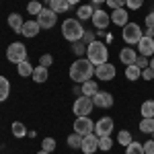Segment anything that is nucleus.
<instances>
[{"label":"nucleus","mask_w":154,"mask_h":154,"mask_svg":"<svg viewBox=\"0 0 154 154\" xmlns=\"http://www.w3.org/2000/svg\"><path fill=\"white\" fill-rule=\"evenodd\" d=\"M78 21H86V19H93V14H95V8L91 6V4H82L80 8H78Z\"/></svg>","instance_id":"393cba45"},{"label":"nucleus","mask_w":154,"mask_h":154,"mask_svg":"<svg viewBox=\"0 0 154 154\" xmlns=\"http://www.w3.org/2000/svg\"><path fill=\"white\" fill-rule=\"evenodd\" d=\"M54 64V58H51V54H43L41 58H39V66H43V68H49Z\"/></svg>","instance_id":"4c0bfd02"},{"label":"nucleus","mask_w":154,"mask_h":154,"mask_svg":"<svg viewBox=\"0 0 154 154\" xmlns=\"http://www.w3.org/2000/svg\"><path fill=\"white\" fill-rule=\"evenodd\" d=\"M144 152L146 154H154V140H148V142H142Z\"/></svg>","instance_id":"79ce46f5"},{"label":"nucleus","mask_w":154,"mask_h":154,"mask_svg":"<svg viewBox=\"0 0 154 154\" xmlns=\"http://www.w3.org/2000/svg\"><path fill=\"white\" fill-rule=\"evenodd\" d=\"M144 2L146 0H125V6L130 8V11H138V8H142Z\"/></svg>","instance_id":"e433bc0d"},{"label":"nucleus","mask_w":154,"mask_h":154,"mask_svg":"<svg viewBox=\"0 0 154 154\" xmlns=\"http://www.w3.org/2000/svg\"><path fill=\"white\" fill-rule=\"evenodd\" d=\"M80 150L84 154H95L99 150V136L97 134H88V136H82V146Z\"/></svg>","instance_id":"f8f14e48"},{"label":"nucleus","mask_w":154,"mask_h":154,"mask_svg":"<svg viewBox=\"0 0 154 154\" xmlns=\"http://www.w3.org/2000/svg\"><path fill=\"white\" fill-rule=\"evenodd\" d=\"M72 45H74V54H76V56H78V58H82L84 54H86V43H84L82 39H80V41H74V43H72Z\"/></svg>","instance_id":"72a5a7b5"},{"label":"nucleus","mask_w":154,"mask_h":154,"mask_svg":"<svg viewBox=\"0 0 154 154\" xmlns=\"http://www.w3.org/2000/svg\"><path fill=\"white\" fill-rule=\"evenodd\" d=\"M138 51H140V56L152 58L154 56V37H146L144 35L142 39L138 41Z\"/></svg>","instance_id":"4468645a"},{"label":"nucleus","mask_w":154,"mask_h":154,"mask_svg":"<svg viewBox=\"0 0 154 154\" xmlns=\"http://www.w3.org/2000/svg\"><path fill=\"white\" fill-rule=\"evenodd\" d=\"M48 2H51V0H48Z\"/></svg>","instance_id":"3c124183"},{"label":"nucleus","mask_w":154,"mask_h":154,"mask_svg":"<svg viewBox=\"0 0 154 154\" xmlns=\"http://www.w3.org/2000/svg\"><path fill=\"white\" fill-rule=\"evenodd\" d=\"M105 4L111 11H117V8H125V0H105Z\"/></svg>","instance_id":"c9c22d12"},{"label":"nucleus","mask_w":154,"mask_h":154,"mask_svg":"<svg viewBox=\"0 0 154 154\" xmlns=\"http://www.w3.org/2000/svg\"><path fill=\"white\" fill-rule=\"evenodd\" d=\"M91 2H93V4H103L105 0H91Z\"/></svg>","instance_id":"a18cd8bd"},{"label":"nucleus","mask_w":154,"mask_h":154,"mask_svg":"<svg viewBox=\"0 0 154 154\" xmlns=\"http://www.w3.org/2000/svg\"><path fill=\"white\" fill-rule=\"evenodd\" d=\"M41 11H43V4H41L39 0H31V2L27 4V12H29V14H35L37 17Z\"/></svg>","instance_id":"7c9ffc66"},{"label":"nucleus","mask_w":154,"mask_h":154,"mask_svg":"<svg viewBox=\"0 0 154 154\" xmlns=\"http://www.w3.org/2000/svg\"><path fill=\"white\" fill-rule=\"evenodd\" d=\"M82 41L86 43V45H88V43H93V41H95V33H93V31H84Z\"/></svg>","instance_id":"37998d69"},{"label":"nucleus","mask_w":154,"mask_h":154,"mask_svg":"<svg viewBox=\"0 0 154 154\" xmlns=\"http://www.w3.org/2000/svg\"><path fill=\"white\" fill-rule=\"evenodd\" d=\"M37 154H51V152H45V150H39Z\"/></svg>","instance_id":"09e8293b"},{"label":"nucleus","mask_w":154,"mask_h":154,"mask_svg":"<svg viewBox=\"0 0 154 154\" xmlns=\"http://www.w3.org/2000/svg\"><path fill=\"white\" fill-rule=\"evenodd\" d=\"M80 88H82V95H86V97H93V95L99 93V84H97L95 80H86V82H82Z\"/></svg>","instance_id":"4be33fe9"},{"label":"nucleus","mask_w":154,"mask_h":154,"mask_svg":"<svg viewBox=\"0 0 154 154\" xmlns=\"http://www.w3.org/2000/svg\"><path fill=\"white\" fill-rule=\"evenodd\" d=\"M6 60L12 62V64H19V62H25L27 60V48H25L21 41H14L6 48Z\"/></svg>","instance_id":"423d86ee"},{"label":"nucleus","mask_w":154,"mask_h":154,"mask_svg":"<svg viewBox=\"0 0 154 154\" xmlns=\"http://www.w3.org/2000/svg\"><path fill=\"white\" fill-rule=\"evenodd\" d=\"M86 58L88 62H93L95 66H101V64H105L109 62V49L103 41H93V43H88L86 45Z\"/></svg>","instance_id":"f03ea898"},{"label":"nucleus","mask_w":154,"mask_h":154,"mask_svg":"<svg viewBox=\"0 0 154 154\" xmlns=\"http://www.w3.org/2000/svg\"><path fill=\"white\" fill-rule=\"evenodd\" d=\"M140 131L142 134H152L154 131V117H142V121H140Z\"/></svg>","instance_id":"bb28decb"},{"label":"nucleus","mask_w":154,"mask_h":154,"mask_svg":"<svg viewBox=\"0 0 154 154\" xmlns=\"http://www.w3.org/2000/svg\"><path fill=\"white\" fill-rule=\"evenodd\" d=\"M113 119L111 117H101L99 121L95 123V134L101 138V136H111V131H113Z\"/></svg>","instance_id":"ddd939ff"},{"label":"nucleus","mask_w":154,"mask_h":154,"mask_svg":"<svg viewBox=\"0 0 154 154\" xmlns=\"http://www.w3.org/2000/svg\"><path fill=\"white\" fill-rule=\"evenodd\" d=\"M111 148H113V140H111V136H101V138H99V150L109 152Z\"/></svg>","instance_id":"c85d7f7f"},{"label":"nucleus","mask_w":154,"mask_h":154,"mask_svg":"<svg viewBox=\"0 0 154 154\" xmlns=\"http://www.w3.org/2000/svg\"><path fill=\"white\" fill-rule=\"evenodd\" d=\"M142 117H154V101H144L140 107Z\"/></svg>","instance_id":"cd10ccee"},{"label":"nucleus","mask_w":154,"mask_h":154,"mask_svg":"<svg viewBox=\"0 0 154 154\" xmlns=\"http://www.w3.org/2000/svg\"><path fill=\"white\" fill-rule=\"evenodd\" d=\"M93 99V103H95V107H99V109H109V107H113V95L111 93H107V91H99L97 95L91 97Z\"/></svg>","instance_id":"9b49d317"},{"label":"nucleus","mask_w":154,"mask_h":154,"mask_svg":"<svg viewBox=\"0 0 154 154\" xmlns=\"http://www.w3.org/2000/svg\"><path fill=\"white\" fill-rule=\"evenodd\" d=\"M144 37V31L138 23H128L125 27H121V39L128 43V45H134L138 43L140 39Z\"/></svg>","instance_id":"20e7f679"},{"label":"nucleus","mask_w":154,"mask_h":154,"mask_svg":"<svg viewBox=\"0 0 154 154\" xmlns=\"http://www.w3.org/2000/svg\"><path fill=\"white\" fill-rule=\"evenodd\" d=\"M136 66H138V68H148V66H150V60L146 58V56H138V60H136Z\"/></svg>","instance_id":"58836bf2"},{"label":"nucleus","mask_w":154,"mask_h":154,"mask_svg":"<svg viewBox=\"0 0 154 154\" xmlns=\"http://www.w3.org/2000/svg\"><path fill=\"white\" fill-rule=\"evenodd\" d=\"M68 146H70V148H80V146H82V136L76 134V131L70 134V136H68Z\"/></svg>","instance_id":"473e14b6"},{"label":"nucleus","mask_w":154,"mask_h":154,"mask_svg":"<svg viewBox=\"0 0 154 154\" xmlns=\"http://www.w3.org/2000/svg\"><path fill=\"white\" fill-rule=\"evenodd\" d=\"M39 31H41V27H39V23H37V21H25L23 33H21V35L27 37V39H33V37L39 35Z\"/></svg>","instance_id":"dca6fc26"},{"label":"nucleus","mask_w":154,"mask_h":154,"mask_svg":"<svg viewBox=\"0 0 154 154\" xmlns=\"http://www.w3.org/2000/svg\"><path fill=\"white\" fill-rule=\"evenodd\" d=\"M72 128H74V131H76V134H80V136H88V134H95V121L91 119V115L76 117Z\"/></svg>","instance_id":"0eeeda50"},{"label":"nucleus","mask_w":154,"mask_h":154,"mask_svg":"<svg viewBox=\"0 0 154 154\" xmlns=\"http://www.w3.org/2000/svg\"><path fill=\"white\" fill-rule=\"evenodd\" d=\"M150 68H152V70H154V56H152V58H150Z\"/></svg>","instance_id":"49530a36"},{"label":"nucleus","mask_w":154,"mask_h":154,"mask_svg":"<svg viewBox=\"0 0 154 154\" xmlns=\"http://www.w3.org/2000/svg\"><path fill=\"white\" fill-rule=\"evenodd\" d=\"M142 80H154V70L150 68V66L142 70Z\"/></svg>","instance_id":"ea45409f"},{"label":"nucleus","mask_w":154,"mask_h":154,"mask_svg":"<svg viewBox=\"0 0 154 154\" xmlns=\"http://www.w3.org/2000/svg\"><path fill=\"white\" fill-rule=\"evenodd\" d=\"M115 74H117L115 66H113V64H109V62L101 64V66H95V76L99 78V80H103V82L113 80V78H115Z\"/></svg>","instance_id":"1a4fd4ad"},{"label":"nucleus","mask_w":154,"mask_h":154,"mask_svg":"<svg viewBox=\"0 0 154 154\" xmlns=\"http://www.w3.org/2000/svg\"><path fill=\"white\" fill-rule=\"evenodd\" d=\"M136 60H138V54H136L131 48H123L121 51H119V62H121L123 66H131V64H136Z\"/></svg>","instance_id":"f3484780"},{"label":"nucleus","mask_w":154,"mask_h":154,"mask_svg":"<svg viewBox=\"0 0 154 154\" xmlns=\"http://www.w3.org/2000/svg\"><path fill=\"white\" fill-rule=\"evenodd\" d=\"M125 154H146V152H144L142 142H131L130 146H125Z\"/></svg>","instance_id":"2f4dec72"},{"label":"nucleus","mask_w":154,"mask_h":154,"mask_svg":"<svg viewBox=\"0 0 154 154\" xmlns=\"http://www.w3.org/2000/svg\"><path fill=\"white\" fill-rule=\"evenodd\" d=\"M125 78L128 80H138V78H142V68H138L136 64H131V66H125Z\"/></svg>","instance_id":"5701e85b"},{"label":"nucleus","mask_w":154,"mask_h":154,"mask_svg":"<svg viewBox=\"0 0 154 154\" xmlns=\"http://www.w3.org/2000/svg\"><path fill=\"white\" fill-rule=\"evenodd\" d=\"M144 35H146V37H154V29H148V27H146V31H144Z\"/></svg>","instance_id":"c03bdc74"},{"label":"nucleus","mask_w":154,"mask_h":154,"mask_svg":"<svg viewBox=\"0 0 154 154\" xmlns=\"http://www.w3.org/2000/svg\"><path fill=\"white\" fill-rule=\"evenodd\" d=\"M95 76V64L88 62V58H76L70 66V78L74 82L82 84Z\"/></svg>","instance_id":"f257e3e1"},{"label":"nucleus","mask_w":154,"mask_h":154,"mask_svg":"<svg viewBox=\"0 0 154 154\" xmlns=\"http://www.w3.org/2000/svg\"><path fill=\"white\" fill-rule=\"evenodd\" d=\"M33 70H35V68H33V66H31L27 60L17 64V72H19V76H23V78H27V76H33Z\"/></svg>","instance_id":"b1692460"},{"label":"nucleus","mask_w":154,"mask_h":154,"mask_svg":"<svg viewBox=\"0 0 154 154\" xmlns=\"http://www.w3.org/2000/svg\"><path fill=\"white\" fill-rule=\"evenodd\" d=\"M93 25H95V29H99V31H107V27H109V23H111V14L105 11H101V8H95V14H93Z\"/></svg>","instance_id":"9d476101"},{"label":"nucleus","mask_w":154,"mask_h":154,"mask_svg":"<svg viewBox=\"0 0 154 154\" xmlns=\"http://www.w3.org/2000/svg\"><path fill=\"white\" fill-rule=\"evenodd\" d=\"M11 95V82L6 76H0V103H4Z\"/></svg>","instance_id":"412c9836"},{"label":"nucleus","mask_w":154,"mask_h":154,"mask_svg":"<svg viewBox=\"0 0 154 154\" xmlns=\"http://www.w3.org/2000/svg\"><path fill=\"white\" fill-rule=\"evenodd\" d=\"M144 23H146V27H148V29H154V11H150L148 14H146Z\"/></svg>","instance_id":"a19ab883"},{"label":"nucleus","mask_w":154,"mask_h":154,"mask_svg":"<svg viewBox=\"0 0 154 154\" xmlns=\"http://www.w3.org/2000/svg\"><path fill=\"white\" fill-rule=\"evenodd\" d=\"M37 23L41 29H54L58 23V12H54L51 8H43V11L37 14Z\"/></svg>","instance_id":"6e6552de"},{"label":"nucleus","mask_w":154,"mask_h":154,"mask_svg":"<svg viewBox=\"0 0 154 154\" xmlns=\"http://www.w3.org/2000/svg\"><path fill=\"white\" fill-rule=\"evenodd\" d=\"M117 142L121 144V146H130V144L134 142V138H131V134L128 130H121L117 134Z\"/></svg>","instance_id":"c756f323"},{"label":"nucleus","mask_w":154,"mask_h":154,"mask_svg":"<svg viewBox=\"0 0 154 154\" xmlns=\"http://www.w3.org/2000/svg\"><path fill=\"white\" fill-rule=\"evenodd\" d=\"M72 109H74V115H76V117H84V115H91V113H93L95 103H93V99H91V97L80 95L76 101H74Z\"/></svg>","instance_id":"39448f33"},{"label":"nucleus","mask_w":154,"mask_h":154,"mask_svg":"<svg viewBox=\"0 0 154 154\" xmlns=\"http://www.w3.org/2000/svg\"><path fill=\"white\" fill-rule=\"evenodd\" d=\"M111 23L117 25V27H125L130 23V12L128 8H117V11L111 12Z\"/></svg>","instance_id":"2eb2a0df"},{"label":"nucleus","mask_w":154,"mask_h":154,"mask_svg":"<svg viewBox=\"0 0 154 154\" xmlns=\"http://www.w3.org/2000/svg\"><path fill=\"white\" fill-rule=\"evenodd\" d=\"M68 2H70L72 6H74V4H78V2H80V0H68Z\"/></svg>","instance_id":"de8ad7c7"},{"label":"nucleus","mask_w":154,"mask_h":154,"mask_svg":"<svg viewBox=\"0 0 154 154\" xmlns=\"http://www.w3.org/2000/svg\"><path fill=\"white\" fill-rule=\"evenodd\" d=\"M41 150H45V152H54V150H56V140H54V138H43V142H41Z\"/></svg>","instance_id":"f704fd0d"},{"label":"nucleus","mask_w":154,"mask_h":154,"mask_svg":"<svg viewBox=\"0 0 154 154\" xmlns=\"http://www.w3.org/2000/svg\"><path fill=\"white\" fill-rule=\"evenodd\" d=\"M152 136H154V131H152ZM152 140H154V138H152Z\"/></svg>","instance_id":"8fccbe9b"},{"label":"nucleus","mask_w":154,"mask_h":154,"mask_svg":"<svg viewBox=\"0 0 154 154\" xmlns=\"http://www.w3.org/2000/svg\"><path fill=\"white\" fill-rule=\"evenodd\" d=\"M11 131H12L14 138H25V136H29V134H27V128L23 125V121H12Z\"/></svg>","instance_id":"a878e982"},{"label":"nucleus","mask_w":154,"mask_h":154,"mask_svg":"<svg viewBox=\"0 0 154 154\" xmlns=\"http://www.w3.org/2000/svg\"><path fill=\"white\" fill-rule=\"evenodd\" d=\"M62 35H64V39H68L70 43L80 41L84 35V29H82V25H80V21L78 19H66L62 23Z\"/></svg>","instance_id":"7ed1b4c3"},{"label":"nucleus","mask_w":154,"mask_h":154,"mask_svg":"<svg viewBox=\"0 0 154 154\" xmlns=\"http://www.w3.org/2000/svg\"><path fill=\"white\" fill-rule=\"evenodd\" d=\"M31 78H33L37 84H43V82H45V80L49 78L48 68H43V66H37L35 70H33V76H31Z\"/></svg>","instance_id":"aec40b11"},{"label":"nucleus","mask_w":154,"mask_h":154,"mask_svg":"<svg viewBox=\"0 0 154 154\" xmlns=\"http://www.w3.org/2000/svg\"><path fill=\"white\" fill-rule=\"evenodd\" d=\"M70 2H68V0H51V2H49V8H51V11L54 12H68L70 11Z\"/></svg>","instance_id":"6ab92c4d"},{"label":"nucleus","mask_w":154,"mask_h":154,"mask_svg":"<svg viewBox=\"0 0 154 154\" xmlns=\"http://www.w3.org/2000/svg\"><path fill=\"white\" fill-rule=\"evenodd\" d=\"M8 25H11V29L14 31V33H23V25H25V21H23V17L19 14V12H12V14H8Z\"/></svg>","instance_id":"a211bd4d"}]
</instances>
